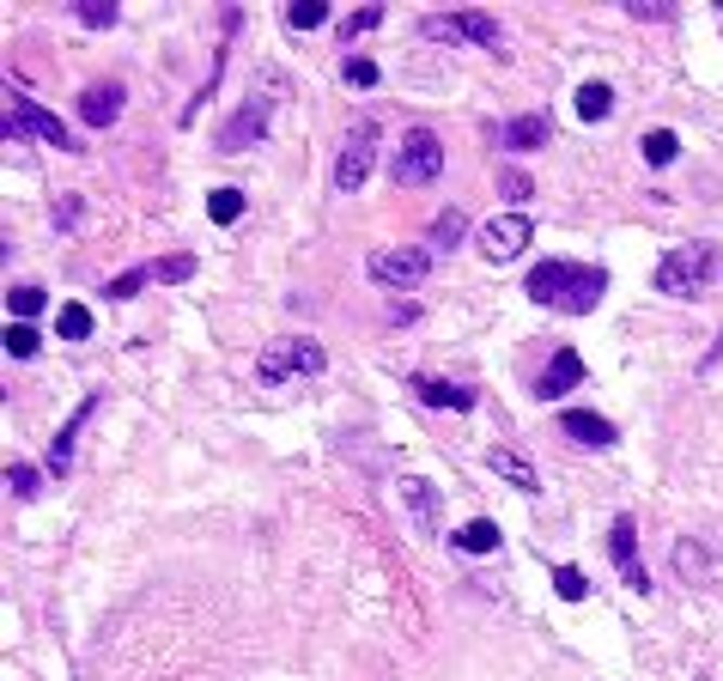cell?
I'll use <instances>...</instances> for the list:
<instances>
[{"label": "cell", "instance_id": "cell-1", "mask_svg": "<svg viewBox=\"0 0 723 681\" xmlns=\"http://www.w3.org/2000/svg\"><path fill=\"white\" fill-rule=\"evenodd\" d=\"M535 305H554L566 317H590L608 293V274L602 268H578V262H535L529 268V286H524Z\"/></svg>", "mask_w": 723, "mask_h": 681}, {"label": "cell", "instance_id": "cell-2", "mask_svg": "<svg viewBox=\"0 0 723 681\" xmlns=\"http://www.w3.org/2000/svg\"><path fill=\"white\" fill-rule=\"evenodd\" d=\"M438 170H444V140L431 134V128H408L401 146L389 153L396 189H426V183H438Z\"/></svg>", "mask_w": 723, "mask_h": 681}, {"label": "cell", "instance_id": "cell-3", "mask_svg": "<svg viewBox=\"0 0 723 681\" xmlns=\"http://www.w3.org/2000/svg\"><path fill=\"white\" fill-rule=\"evenodd\" d=\"M711 262H718V249H711V244H681V249H669V256H662V268H657V293L693 298L699 286H706Z\"/></svg>", "mask_w": 723, "mask_h": 681}, {"label": "cell", "instance_id": "cell-4", "mask_svg": "<svg viewBox=\"0 0 723 681\" xmlns=\"http://www.w3.org/2000/svg\"><path fill=\"white\" fill-rule=\"evenodd\" d=\"M323 365H328V359H323V347H317V340H293V335H286V340H268V347H262L256 377L274 389V384H286L293 372H323Z\"/></svg>", "mask_w": 723, "mask_h": 681}, {"label": "cell", "instance_id": "cell-5", "mask_svg": "<svg viewBox=\"0 0 723 681\" xmlns=\"http://www.w3.org/2000/svg\"><path fill=\"white\" fill-rule=\"evenodd\" d=\"M419 37H431V43L499 49V18L493 13H426V18H419Z\"/></svg>", "mask_w": 723, "mask_h": 681}, {"label": "cell", "instance_id": "cell-6", "mask_svg": "<svg viewBox=\"0 0 723 681\" xmlns=\"http://www.w3.org/2000/svg\"><path fill=\"white\" fill-rule=\"evenodd\" d=\"M18 134L43 140V146H62V153H79L74 134H67V123L62 116H49L37 98H13V110H7V140H18Z\"/></svg>", "mask_w": 723, "mask_h": 681}, {"label": "cell", "instance_id": "cell-7", "mask_svg": "<svg viewBox=\"0 0 723 681\" xmlns=\"http://www.w3.org/2000/svg\"><path fill=\"white\" fill-rule=\"evenodd\" d=\"M371 158H377V123H359L353 134H347V146H340V158H335V189L340 195H359V189H365Z\"/></svg>", "mask_w": 723, "mask_h": 681}, {"label": "cell", "instance_id": "cell-8", "mask_svg": "<svg viewBox=\"0 0 723 681\" xmlns=\"http://www.w3.org/2000/svg\"><path fill=\"white\" fill-rule=\"evenodd\" d=\"M535 237V226H529L524 214H499L480 226V249H487V262H511V256H524V244Z\"/></svg>", "mask_w": 723, "mask_h": 681}, {"label": "cell", "instance_id": "cell-9", "mask_svg": "<svg viewBox=\"0 0 723 681\" xmlns=\"http://www.w3.org/2000/svg\"><path fill=\"white\" fill-rule=\"evenodd\" d=\"M431 268V249H377L371 256V280L377 286H419Z\"/></svg>", "mask_w": 723, "mask_h": 681}, {"label": "cell", "instance_id": "cell-10", "mask_svg": "<svg viewBox=\"0 0 723 681\" xmlns=\"http://www.w3.org/2000/svg\"><path fill=\"white\" fill-rule=\"evenodd\" d=\"M608 554H615L620 578H627L632 590H650V573H645V560H638V524H632L627 511H620L615 529H608Z\"/></svg>", "mask_w": 723, "mask_h": 681}, {"label": "cell", "instance_id": "cell-11", "mask_svg": "<svg viewBox=\"0 0 723 681\" xmlns=\"http://www.w3.org/2000/svg\"><path fill=\"white\" fill-rule=\"evenodd\" d=\"M262 134H268V98H249V104L219 128V153H249Z\"/></svg>", "mask_w": 723, "mask_h": 681}, {"label": "cell", "instance_id": "cell-12", "mask_svg": "<svg viewBox=\"0 0 723 681\" xmlns=\"http://www.w3.org/2000/svg\"><path fill=\"white\" fill-rule=\"evenodd\" d=\"M116 116H122V86L116 79H98V86L79 92V123L86 128H109Z\"/></svg>", "mask_w": 723, "mask_h": 681}, {"label": "cell", "instance_id": "cell-13", "mask_svg": "<svg viewBox=\"0 0 723 681\" xmlns=\"http://www.w3.org/2000/svg\"><path fill=\"white\" fill-rule=\"evenodd\" d=\"M578 377H584V359L571 354V347H559V354L547 359V372H541L535 396H541V402H559L566 389H578Z\"/></svg>", "mask_w": 723, "mask_h": 681}, {"label": "cell", "instance_id": "cell-14", "mask_svg": "<svg viewBox=\"0 0 723 681\" xmlns=\"http://www.w3.org/2000/svg\"><path fill=\"white\" fill-rule=\"evenodd\" d=\"M547 140H554V123H547V116H511V123L499 128V146H505V153H535Z\"/></svg>", "mask_w": 723, "mask_h": 681}, {"label": "cell", "instance_id": "cell-15", "mask_svg": "<svg viewBox=\"0 0 723 681\" xmlns=\"http://www.w3.org/2000/svg\"><path fill=\"white\" fill-rule=\"evenodd\" d=\"M401 505L414 511V529H419V536H438V487H431V480L408 475V480H401Z\"/></svg>", "mask_w": 723, "mask_h": 681}, {"label": "cell", "instance_id": "cell-16", "mask_svg": "<svg viewBox=\"0 0 723 681\" xmlns=\"http://www.w3.org/2000/svg\"><path fill=\"white\" fill-rule=\"evenodd\" d=\"M487 468H493L499 480H511V487H517V493H541V475H535V463H529V457H517V450H487Z\"/></svg>", "mask_w": 723, "mask_h": 681}, {"label": "cell", "instance_id": "cell-17", "mask_svg": "<svg viewBox=\"0 0 723 681\" xmlns=\"http://www.w3.org/2000/svg\"><path fill=\"white\" fill-rule=\"evenodd\" d=\"M559 426H566V433L578 438V445H596V450L615 445V420L590 414V408H566V414H559Z\"/></svg>", "mask_w": 723, "mask_h": 681}, {"label": "cell", "instance_id": "cell-18", "mask_svg": "<svg viewBox=\"0 0 723 681\" xmlns=\"http://www.w3.org/2000/svg\"><path fill=\"white\" fill-rule=\"evenodd\" d=\"M414 396L426 408H456V414L475 408V389H468V384H444V377H414Z\"/></svg>", "mask_w": 723, "mask_h": 681}, {"label": "cell", "instance_id": "cell-19", "mask_svg": "<svg viewBox=\"0 0 723 681\" xmlns=\"http://www.w3.org/2000/svg\"><path fill=\"white\" fill-rule=\"evenodd\" d=\"M92 414H98V396H86V402L74 408V420L55 433V445H49V468H55V475H67V468H74V438H79V426H86Z\"/></svg>", "mask_w": 723, "mask_h": 681}, {"label": "cell", "instance_id": "cell-20", "mask_svg": "<svg viewBox=\"0 0 723 681\" xmlns=\"http://www.w3.org/2000/svg\"><path fill=\"white\" fill-rule=\"evenodd\" d=\"M578 116H584V123H608V116H615V92H608L602 79L578 86Z\"/></svg>", "mask_w": 723, "mask_h": 681}, {"label": "cell", "instance_id": "cell-21", "mask_svg": "<svg viewBox=\"0 0 723 681\" xmlns=\"http://www.w3.org/2000/svg\"><path fill=\"white\" fill-rule=\"evenodd\" d=\"M456 548H462V554H493V548H499V524H493V517H475V524H462V529H456Z\"/></svg>", "mask_w": 723, "mask_h": 681}, {"label": "cell", "instance_id": "cell-22", "mask_svg": "<svg viewBox=\"0 0 723 681\" xmlns=\"http://www.w3.org/2000/svg\"><path fill=\"white\" fill-rule=\"evenodd\" d=\"M207 214H214V226H237V219H244V189H214V195H207Z\"/></svg>", "mask_w": 723, "mask_h": 681}, {"label": "cell", "instance_id": "cell-23", "mask_svg": "<svg viewBox=\"0 0 723 681\" xmlns=\"http://www.w3.org/2000/svg\"><path fill=\"white\" fill-rule=\"evenodd\" d=\"M462 232H468V219H462L456 207H450V214H438V219H431V249H438V256H444V249H456Z\"/></svg>", "mask_w": 723, "mask_h": 681}, {"label": "cell", "instance_id": "cell-24", "mask_svg": "<svg viewBox=\"0 0 723 681\" xmlns=\"http://www.w3.org/2000/svg\"><path fill=\"white\" fill-rule=\"evenodd\" d=\"M638 146H645V165H669V158L681 153V134H675V128H650Z\"/></svg>", "mask_w": 723, "mask_h": 681}, {"label": "cell", "instance_id": "cell-25", "mask_svg": "<svg viewBox=\"0 0 723 681\" xmlns=\"http://www.w3.org/2000/svg\"><path fill=\"white\" fill-rule=\"evenodd\" d=\"M286 25H293V31H317V25H328V7L323 0H293V7H286Z\"/></svg>", "mask_w": 723, "mask_h": 681}, {"label": "cell", "instance_id": "cell-26", "mask_svg": "<svg viewBox=\"0 0 723 681\" xmlns=\"http://www.w3.org/2000/svg\"><path fill=\"white\" fill-rule=\"evenodd\" d=\"M7 493H13V499H37V493H43V475H37L31 463H13V468H7Z\"/></svg>", "mask_w": 723, "mask_h": 681}, {"label": "cell", "instance_id": "cell-27", "mask_svg": "<svg viewBox=\"0 0 723 681\" xmlns=\"http://www.w3.org/2000/svg\"><path fill=\"white\" fill-rule=\"evenodd\" d=\"M554 590H559V603H584V596H590V578L578 573V566H554Z\"/></svg>", "mask_w": 723, "mask_h": 681}, {"label": "cell", "instance_id": "cell-28", "mask_svg": "<svg viewBox=\"0 0 723 681\" xmlns=\"http://www.w3.org/2000/svg\"><path fill=\"white\" fill-rule=\"evenodd\" d=\"M74 18L79 25H92V31H109V25H116V0H79Z\"/></svg>", "mask_w": 723, "mask_h": 681}, {"label": "cell", "instance_id": "cell-29", "mask_svg": "<svg viewBox=\"0 0 723 681\" xmlns=\"http://www.w3.org/2000/svg\"><path fill=\"white\" fill-rule=\"evenodd\" d=\"M55 323H62V340H86V335H92V310H86V305H62Z\"/></svg>", "mask_w": 723, "mask_h": 681}, {"label": "cell", "instance_id": "cell-30", "mask_svg": "<svg viewBox=\"0 0 723 681\" xmlns=\"http://www.w3.org/2000/svg\"><path fill=\"white\" fill-rule=\"evenodd\" d=\"M37 354V329L31 323H7V359H31Z\"/></svg>", "mask_w": 723, "mask_h": 681}, {"label": "cell", "instance_id": "cell-31", "mask_svg": "<svg viewBox=\"0 0 723 681\" xmlns=\"http://www.w3.org/2000/svg\"><path fill=\"white\" fill-rule=\"evenodd\" d=\"M7 305H13V317L25 323V317H37V310H43V286H13V293H7Z\"/></svg>", "mask_w": 723, "mask_h": 681}, {"label": "cell", "instance_id": "cell-32", "mask_svg": "<svg viewBox=\"0 0 723 681\" xmlns=\"http://www.w3.org/2000/svg\"><path fill=\"white\" fill-rule=\"evenodd\" d=\"M340 79H347V86H377V62H371V55H347Z\"/></svg>", "mask_w": 723, "mask_h": 681}, {"label": "cell", "instance_id": "cell-33", "mask_svg": "<svg viewBox=\"0 0 723 681\" xmlns=\"http://www.w3.org/2000/svg\"><path fill=\"white\" fill-rule=\"evenodd\" d=\"M371 25H384V7H359V13H347V18H340V37L353 43V37L371 31Z\"/></svg>", "mask_w": 723, "mask_h": 681}, {"label": "cell", "instance_id": "cell-34", "mask_svg": "<svg viewBox=\"0 0 723 681\" xmlns=\"http://www.w3.org/2000/svg\"><path fill=\"white\" fill-rule=\"evenodd\" d=\"M146 280H153V268H128V274H116V280H109L104 293H109V298H134L140 286H146Z\"/></svg>", "mask_w": 723, "mask_h": 681}, {"label": "cell", "instance_id": "cell-35", "mask_svg": "<svg viewBox=\"0 0 723 681\" xmlns=\"http://www.w3.org/2000/svg\"><path fill=\"white\" fill-rule=\"evenodd\" d=\"M195 274V256H165V262H153V280H189Z\"/></svg>", "mask_w": 723, "mask_h": 681}, {"label": "cell", "instance_id": "cell-36", "mask_svg": "<svg viewBox=\"0 0 723 681\" xmlns=\"http://www.w3.org/2000/svg\"><path fill=\"white\" fill-rule=\"evenodd\" d=\"M505 189L517 195V202H524V195H529V177H524V170H505Z\"/></svg>", "mask_w": 723, "mask_h": 681}, {"label": "cell", "instance_id": "cell-37", "mask_svg": "<svg viewBox=\"0 0 723 681\" xmlns=\"http://www.w3.org/2000/svg\"><path fill=\"white\" fill-rule=\"evenodd\" d=\"M627 13H632V18H669V7H645V0H632Z\"/></svg>", "mask_w": 723, "mask_h": 681}]
</instances>
